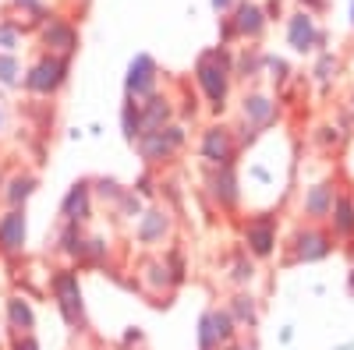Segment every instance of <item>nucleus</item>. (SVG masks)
I'll use <instances>...</instances> for the list:
<instances>
[{
    "label": "nucleus",
    "instance_id": "f257e3e1",
    "mask_svg": "<svg viewBox=\"0 0 354 350\" xmlns=\"http://www.w3.org/2000/svg\"><path fill=\"white\" fill-rule=\"evenodd\" d=\"M230 78H234L230 46H213V50L198 53V61H195V85H198V93L205 96V103H209L216 113H223V106H227Z\"/></svg>",
    "mask_w": 354,
    "mask_h": 350
},
{
    "label": "nucleus",
    "instance_id": "f03ea898",
    "mask_svg": "<svg viewBox=\"0 0 354 350\" xmlns=\"http://www.w3.org/2000/svg\"><path fill=\"white\" fill-rule=\"evenodd\" d=\"M68 75H71V57H61V53H39L32 64L25 68V78H21V89L36 99H53L57 93L68 85Z\"/></svg>",
    "mask_w": 354,
    "mask_h": 350
},
{
    "label": "nucleus",
    "instance_id": "7ed1b4c3",
    "mask_svg": "<svg viewBox=\"0 0 354 350\" xmlns=\"http://www.w3.org/2000/svg\"><path fill=\"white\" fill-rule=\"evenodd\" d=\"M185 142H188L185 124H174V121L163 124V128H149V131H142L135 138V145H138V153H142L145 163H167V159H174L177 153L185 149Z\"/></svg>",
    "mask_w": 354,
    "mask_h": 350
},
{
    "label": "nucleus",
    "instance_id": "20e7f679",
    "mask_svg": "<svg viewBox=\"0 0 354 350\" xmlns=\"http://www.w3.org/2000/svg\"><path fill=\"white\" fill-rule=\"evenodd\" d=\"M50 294L61 308L68 326H85V308H82V283L75 269H57L50 276Z\"/></svg>",
    "mask_w": 354,
    "mask_h": 350
},
{
    "label": "nucleus",
    "instance_id": "39448f33",
    "mask_svg": "<svg viewBox=\"0 0 354 350\" xmlns=\"http://www.w3.org/2000/svg\"><path fill=\"white\" fill-rule=\"evenodd\" d=\"M36 43L46 53H61V57H75L78 53V25L64 14H46L43 25L36 28Z\"/></svg>",
    "mask_w": 354,
    "mask_h": 350
},
{
    "label": "nucleus",
    "instance_id": "423d86ee",
    "mask_svg": "<svg viewBox=\"0 0 354 350\" xmlns=\"http://www.w3.org/2000/svg\"><path fill=\"white\" fill-rule=\"evenodd\" d=\"M238 138H234L230 128L223 124H213V128H205L202 138H198V156L209 163V166H234V156H238Z\"/></svg>",
    "mask_w": 354,
    "mask_h": 350
},
{
    "label": "nucleus",
    "instance_id": "0eeeda50",
    "mask_svg": "<svg viewBox=\"0 0 354 350\" xmlns=\"http://www.w3.org/2000/svg\"><path fill=\"white\" fill-rule=\"evenodd\" d=\"M287 46L294 53H312L319 46H326V32H322V25L315 21L312 11H294L287 14Z\"/></svg>",
    "mask_w": 354,
    "mask_h": 350
},
{
    "label": "nucleus",
    "instance_id": "6e6552de",
    "mask_svg": "<svg viewBox=\"0 0 354 350\" xmlns=\"http://www.w3.org/2000/svg\"><path fill=\"white\" fill-rule=\"evenodd\" d=\"M238 322L230 318L227 308H209L198 322V350H223L227 343H234Z\"/></svg>",
    "mask_w": 354,
    "mask_h": 350
},
{
    "label": "nucleus",
    "instance_id": "1a4fd4ad",
    "mask_svg": "<svg viewBox=\"0 0 354 350\" xmlns=\"http://www.w3.org/2000/svg\"><path fill=\"white\" fill-rule=\"evenodd\" d=\"M290 248L294 251L287 255V262H319V258H326L333 251V233H326L322 226L308 223V226H301L298 233H294Z\"/></svg>",
    "mask_w": 354,
    "mask_h": 350
},
{
    "label": "nucleus",
    "instance_id": "9d476101",
    "mask_svg": "<svg viewBox=\"0 0 354 350\" xmlns=\"http://www.w3.org/2000/svg\"><path fill=\"white\" fill-rule=\"evenodd\" d=\"M160 89V64L149 53H138L128 64V78H124V96L128 99H145Z\"/></svg>",
    "mask_w": 354,
    "mask_h": 350
},
{
    "label": "nucleus",
    "instance_id": "9b49d317",
    "mask_svg": "<svg viewBox=\"0 0 354 350\" xmlns=\"http://www.w3.org/2000/svg\"><path fill=\"white\" fill-rule=\"evenodd\" d=\"M135 237L142 248H163L174 237V216L167 209H142L135 220Z\"/></svg>",
    "mask_w": 354,
    "mask_h": 350
},
{
    "label": "nucleus",
    "instance_id": "f8f14e48",
    "mask_svg": "<svg viewBox=\"0 0 354 350\" xmlns=\"http://www.w3.org/2000/svg\"><path fill=\"white\" fill-rule=\"evenodd\" d=\"M205 191H209V198L223 213H234L241 206V184H238L234 166H213V173L205 177Z\"/></svg>",
    "mask_w": 354,
    "mask_h": 350
},
{
    "label": "nucleus",
    "instance_id": "ddd939ff",
    "mask_svg": "<svg viewBox=\"0 0 354 350\" xmlns=\"http://www.w3.org/2000/svg\"><path fill=\"white\" fill-rule=\"evenodd\" d=\"M230 21L234 28H238V43L248 39V43H259L266 36V28H270V18H266L262 4H255V0H238L230 11Z\"/></svg>",
    "mask_w": 354,
    "mask_h": 350
},
{
    "label": "nucleus",
    "instance_id": "4468645a",
    "mask_svg": "<svg viewBox=\"0 0 354 350\" xmlns=\"http://www.w3.org/2000/svg\"><path fill=\"white\" fill-rule=\"evenodd\" d=\"M28 241V223H25V209H8L0 216V255H21Z\"/></svg>",
    "mask_w": 354,
    "mask_h": 350
},
{
    "label": "nucleus",
    "instance_id": "2eb2a0df",
    "mask_svg": "<svg viewBox=\"0 0 354 350\" xmlns=\"http://www.w3.org/2000/svg\"><path fill=\"white\" fill-rule=\"evenodd\" d=\"M245 244L255 258H270L277 248V220L273 216H252L245 223Z\"/></svg>",
    "mask_w": 354,
    "mask_h": 350
},
{
    "label": "nucleus",
    "instance_id": "dca6fc26",
    "mask_svg": "<svg viewBox=\"0 0 354 350\" xmlns=\"http://www.w3.org/2000/svg\"><path fill=\"white\" fill-rule=\"evenodd\" d=\"M333 202H337V188L330 181H319L312 188H305V198H301V213L308 223H326L330 213H333Z\"/></svg>",
    "mask_w": 354,
    "mask_h": 350
},
{
    "label": "nucleus",
    "instance_id": "f3484780",
    "mask_svg": "<svg viewBox=\"0 0 354 350\" xmlns=\"http://www.w3.org/2000/svg\"><path fill=\"white\" fill-rule=\"evenodd\" d=\"M138 286H142L149 298H160L163 290L177 286V283H174V273H170V266H167V258H145L142 266H138Z\"/></svg>",
    "mask_w": 354,
    "mask_h": 350
},
{
    "label": "nucleus",
    "instance_id": "a211bd4d",
    "mask_svg": "<svg viewBox=\"0 0 354 350\" xmlns=\"http://www.w3.org/2000/svg\"><path fill=\"white\" fill-rule=\"evenodd\" d=\"M61 216H64V223H85V220H93V184H88V181L71 184V191L61 202Z\"/></svg>",
    "mask_w": 354,
    "mask_h": 350
},
{
    "label": "nucleus",
    "instance_id": "6ab92c4d",
    "mask_svg": "<svg viewBox=\"0 0 354 350\" xmlns=\"http://www.w3.org/2000/svg\"><path fill=\"white\" fill-rule=\"evenodd\" d=\"M241 117H245V124H252V128H270L277 121V99L266 96V93H245Z\"/></svg>",
    "mask_w": 354,
    "mask_h": 350
},
{
    "label": "nucleus",
    "instance_id": "aec40b11",
    "mask_svg": "<svg viewBox=\"0 0 354 350\" xmlns=\"http://www.w3.org/2000/svg\"><path fill=\"white\" fill-rule=\"evenodd\" d=\"M138 110H142V124H145V131L149 128H163V124H170L174 121V99L167 96V93H153V96H145V99H138Z\"/></svg>",
    "mask_w": 354,
    "mask_h": 350
},
{
    "label": "nucleus",
    "instance_id": "412c9836",
    "mask_svg": "<svg viewBox=\"0 0 354 350\" xmlns=\"http://www.w3.org/2000/svg\"><path fill=\"white\" fill-rule=\"evenodd\" d=\"M85 244H88V233L82 230V223H64L61 237H57V251L71 262H82L85 266Z\"/></svg>",
    "mask_w": 354,
    "mask_h": 350
},
{
    "label": "nucleus",
    "instance_id": "4be33fe9",
    "mask_svg": "<svg viewBox=\"0 0 354 350\" xmlns=\"http://www.w3.org/2000/svg\"><path fill=\"white\" fill-rule=\"evenodd\" d=\"M32 191H36V177H32V173H15V177H8L4 188H0L8 209H25V202L32 198Z\"/></svg>",
    "mask_w": 354,
    "mask_h": 350
},
{
    "label": "nucleus",
    "instance_id": "5701e85b",
    "mask_svg": "<svg viewBox=\"0 0 354 350\" xmlns=\"http://www.w3.org/2000/svg\"><path fill=\"white\" fill-rule=\"evenodd\" d=\"M4 326L11 333H32L36 329V311L25 298H8V311H4Z\"/></svg>",
    "mask_w": 354,
    "mask_h": 350
},
{
    "label": "nucleus",
    "instance_id": "b1692460",
    "mask_svg": "<svg viewBox=\"0 0 354 350\" xmlns=\"http://www.w3.org/2000/svg\"><path fill=\"white\" fill-rule=\"evenodd\" d=\"M330 226H333L337 237H344V241L354 237V198L351 195H337L333 213H330Z\"/></svg>",
    "mask_w": 354,
    "mask_h": 350
},
{
    "label": "nucleus",
    "instance_id": "393cba45",
    "mask_svg": "<svg viewBox=\"0 0 354 350\" xmlns=\"http://www.w3.org/2000/svg\"><path fill=\"white\" fill-rule=\"evenodd\" d=\"M25 64L18 53H0V89H21Z\"/></svg>",
    "mask_w": 354,
    "mask_h": 350
},
{
    "label": "nucleus",
    "instance_id": "a878e982",
    "mask_svg": "<svg viewBox=\"0 0 354 350\" xmlns=\"http://www.w3.org/2000/svg\"><path fill=\"white\" fill-rule=\"evenodd\" d=\"M25 43V25L15 18H0V53H18Z\"/></svg>",
    "mask_w": 354,
    "mask_h": 350
},
{
    "label": "nucleus",
    "instance_id": "bb28decb",
    "mask_svg": "<svg viewBox=\"0 0 354 350\" xmlns=\"http://www.w3.org/2000/svg\"><path fill=\"white\" fill-rule=\"evenodd\" d=\"M142 209H145V206H142V195H138L135 188H124L121 195L113 198V216H121V220H131V223H135V220L142 216Z\"/></svg>",
    "mask_w": 354,
    "mask_h": 350
},
{
    "label": "nucleus",
    "instance_id": "cd10ccee",
    "mask_svg": "<svg viewBox=\"0 0 354 350\" xmlns=\"http://www.w3.org/2000/svg\"><path fill=\"white\" fill-rule=\"evenodd\" d=\"M11 11H21L28 21H25V32H28V28H32V32H36V28L43 25V18L50 14L46 11V0H11Z\"/></svg>",
    "mask_w": 354,
    "mask_h": 350
},
{
    "label": "nucleus",
    "instance_id": "c85d7f7f",
    "mask_svg": "<svg viewBox=\"0 0 354 350\" xmlns=\"http://www.w3.org/2000/svg\"><path fill=\"white\" fill-rule=\"evenodd\" d=\"M230 318H234V322H238V326H255L259 322V308H255V298H248V294H238V298H234L230 301Z\"/></svg>",
    "mask_w": 354,
    "mask_h": 350
},
{
    "label": "nucleus",
    "instance_id": "c756f323",
    "mask_svg": "<svg viewBox=\"0 0 354 350\" xmlns=\"http://www.w3.org/2000/svg\"><path fill=\"white\" fill-rule=\"evenodd\" d=\"M121 128H124V138H128V142H135V138L145 131L138 99H124V106H121Z\"/></svg>",
    "mask_w": 354,
    "mask_h": 350
},
{
    "label": "nucleus",
    "instance_id": "7c9ffc66",
    "mask_svg": "<svg viewBox=\"0 0 354 350\" xmlns=\"http://www.w3.org/2000/svg\"><path fill=\"white\" fill-rule=\"evenodd\" d=\"M337 71H340V61H337L330 50H322V53H319V61H315V68H312V75H315L319 81H333Z\"/></svg>",
    "mask_w": 354,
    "mask_h": 350
},
{
    "label": "nucleus",
    "instance_id": "2f4dec72",
    "mask_svg": "<svg viewBox=\"0 0 354 350\" xmlns=\"http://www.w3.org/2000/svg\"><path fill=\"white\" fill-rule=\"evenodd\" d=\"M312 138H315L319 149H326V153H330V149H337V145L344 142V131H340V128H333V124H322V128H315V135H312Z\"/></svg>",
    "mask_w": 354,
    "mask_h": 350
},
{
    "label": "nucleus",
    "instance_id": "473e14b6",
    "mask_svg": "<svg viewBox=\"0 0 354 350\" xmlns=\"http://www.w3.org/2000/svg\"><path fill=\"white\" fill-rule=\"evenodd\" d=\"M230 280H234V283H252V280H255V266H252V262H248L245 255L234 258V266H230Z\"/></svg>",
    "mask_w": 354,
    "mask_h": 350
},
{
    "label": "nucleus",
    "instance_id": "72a5a7b5",
    "mask_svg": "<svg viewBox=\"0 0 354 350\" xmlns=\"http://www.w3.org/2000/svg\"><path fill=\"white\" fill-rule=\"evenodd\" d=\"M262 68L270 71V78H273L277 85H283V81H287V75H290V71H287V64H283V61H277V57H270V53H262Z\"/></svg>",
    "mask_w": 354,
    "mask_h": 350
},
{
    "label": "nucleus",
    "instance_id": "f704fd0d",
    "mask_svg": "<svg viewBox=\"0 0 354 350\" xmlns=\"http://www.w3.org/2000/svg\"><path fill=\"white\" fill-rule=\"evenodd\" d=\"M238 43V28H234L230 14H220V46H234Z\"/></svg>",
    "mask_w": 354,
    "mask_h": 350
},
{
    "label": "nucleus",
    "instance_id": "c9c22d12",
    "mask_svg": "<svg viewBox=\"0 0 354 350\" xmlns=\"http://www.w3.org/2000/svg\"><path fill=\"white\" fill-rule=\"evenodd\" d=\"M11 350H39V340L32 333H15L11 336Z\"/></svg>",
    "mask_w": 354,
    "mask_h": 350
},
{
    "label": "nucleus",
    "instance_id": "e433bc0d",
    "mask_svg": "<svg viewBox=\"0 0 354 350\" xmlns=\"http://www.w3.org/2000/svg\"><path fill=\"white\" fill-rule=\"evenodd\" d=\"M262 11H266V18H270V21L283 18V0H266V4H262Z\"/></svg>",
    "mask_w": 354,
    "mask_h": 350
},
{
    "label": "nucleus",
    "instance_id": "4c0bfd02",
    "mask_svg": "<svg viewBox=\"0 0 354 350\" xmlns=\"http://www.w3.org/2000/svg\"><path fill=\"white\" fill-rule=\"evenodd\" d=\"M298 4L305 8V11H312V14H322L330 8V0H298Z\"/></svg>",
    "mask_w": 354,
    "mask_h": 350
},
{
    "label": "nucleus",
    "instance_id": "58836bf2",
    "mask_svg": "<svg viewBox=\"0 0 354 350\" xmlns=\"http://www.w3.org/2000/svg\"><path fill=\"white\" fill-rule=\"evenodd\" d=\"M209 4H213V11H216V14H230L238 0H209Z\"/></svg>",
    "mask_w": 354,
    "mask_h": 350
},
{
    "label": "nucleus",
    "instance_id": "ea45409f",
    "mask_svg": "<svg viewBox=\"0 0 354 350\" xmlns=\"http://www.w3.org/2000/svg\"><path fill=\"white\" fill-rule=\"evenodd\" d=\"M4 135H8V106L0 103V138H4Z\"/></svg>",
    "mask_w": 354,
    "mask_h": 350
},
{
    "label": "nucleus",
    "instance_id": "a19ab883",
    "mask_svg": "<svg viewBox=\"0 0 354 350\" xmlns=\"http://www.w3.org/2000/svg\"><path fill=\"white\" fill-rule=\"evenodd\" d=\"M223 350H252V347H245V343H227Z\"/></svg>",
    "mask_w": 354,
    "mask_h": 350
},
{
    "label": "nucleus",
    "instance_id": "79ce46f5",
    "mask_svg": "<svg viewBox=\"0 0 354 350\" xmlns=\"http://www.w3.org/2000/svg\"><path fill=\"white\" fill-rule=\"evenodd\" d=\"M0 350H4V322H0Z\"/></svg>",
    "mask_w": 354,
    "mask_h": 350
},
{
    "label": "nucleus",
    "instance_id": "37998d69",
    "mask_svg": "<svg viewBox=\"0 0 354 350\" xmlns=\"http://www.w3.org/2000/svg\"><path fill=\"white\" fill-rule=\"evenodd\" d=\"M351 294H354V269H351Z\"/></svg>",
    "mask_w": 354,
    "mask_h": 350
},
{
    "label": "nucleus",
    "instance_id": "c03bdc74",
    "mask_svg": "<svg viewBox=\"0 0 354 350\" xmlns=\"http://www.w3.org/2000/svg\"><path fill=\"white\" fill-rule=\"evenodd\" d=\"M351 25H354V0H351Z\"/></svg>",
    "mask_w": 354,
    "mask_h": 350
},
{
    "label": "nucleus",
    "instance_id": "a18cd8bd",
    "mask_svg": "<svg viewBox=\"0 0 354 350\" xmlns=\"http://www.w3.org/2000/svg\"><path fill=\"white\" fill-rule=\"evenodd\" d=\"M351 110H354V93H351Z\"/></svg>",
    "mask_w": 354,
    "mask_h": 350
}]
</instances>
